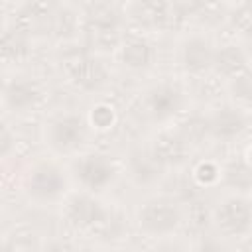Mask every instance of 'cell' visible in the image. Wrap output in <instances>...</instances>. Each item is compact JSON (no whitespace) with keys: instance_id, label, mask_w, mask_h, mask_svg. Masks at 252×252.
Segmentation results:
<instances>
[{"instance_id":"cell-1","label":"cell","mask_w":252,"mask_h":252,"mask_svg":"<svg viewBox=\"0 0 252 252\" xmlns=\"http://www.w3.org/2000/svg\"><path fill=\"white\" fill-rule=\"evenodd\" d=\"M136 222L144 234L152 238H167L181 226L183 215L173 199L152 197L140 205L136 213Z\"/></svg>"},{"instance_id":"cell-2","label":"cell","mask_w":252,"mask_h":252,"mask_svg":"<svg viewBox=\"0 0 252 252\" xmlns=\"http://www.w3.org/2000/svg\"><path fill=\"white\" fill-rule=\"evenodd\" d=\"M65 219L67 222L83 232L104 234L112 226V213L91 193H75L65 203Z\"/></svg>"},{"instance_id":"cell-3","label":"cell","mask_w":252,"mask_h":252,"mask_svg":"<svg viewBox=\"0 0 252 252\" xmlns=\"http://www.w3.org/2000/svg\"><path fill=\"white\" fill-rule=\"evenodd\" d=\"M213 222L219 234L224 238L246 236L252 226V209L248 197L230 195L219 201V205L213 209Z\"/></svg>"},{"instance_id":"cell-4","label":"cell","mask_w":252,"mask_h":252,"mask_svg":"<svg viewBox=\"0 0 252 252\" xmlns=\"http://www.w3.org/2000/svg\"><path fill=\"white\" fill-rule=\"evenodd\" d=\"M89 134L87 120L77 112H61L47 126V142L59 154H71L79 150Z\"/></svg>"},{"instance_id":"cell-5","label":"cell","mask_w":252,"mask_h":252,"mask_svg":"<svg viewBox=\"0 0 252 252\" xmlns=\"http://www.w3.org/2000/svg\"><path fill=\"white\" fill-rule=\"evenodd\" d=\"M73 175L85 193H100L116 177L114 161L104 154H85L75 159Z\"/></svg>"},{"instance_id":"cell-6","label":"cell","mask_w":252,"mask_h":252,"mask_svg":"<svg viewBox=\"0 0 252 252\" xmlns=\"http://www.w3.org/2000/svg\"><path fill=\"white\" fill-rule=\"evenodd\" d=\"M65 183V173L59 165L51 161H39L28 171L24 187L30 199L37 203H51L63 195Z\"/></svg>"},{"instance_id":"cell-7","label":"cell","mask_w":252,"mask_h":252,"mask_svg":"<svg viewBox=\"0 0 252 252\" xmlns=\"http://www.w3.org/2000/svg\"><path fill=\"white\" fill-rule=\"evenodd\" d=\"M183 91L167 81H161L154 87L148 89L146 96H144V108L148 112V116L152 120L163 122L169 120L171 116H175L181 108H183Z\"/></svg>"},{"instance_id":"cell-8","label":"cell","mask_w":252,"mask_h":252,"mask_svg":"<svg viewBox=\"0 0 252 252\" xmlns=\"http://www.w3.org/2000/svg\"><path fill=\"white\" fill-rule=\"evenodd\" d=\"M215 45L209 37L201 33L187 35L179 45V65L187 75L201 77L207 71L213 69V57H215Z\"/></svg>"},{"instance_id":"cell-9","label":"cell","mask_w":252,"mask_h":252,"mask_svg":"<svg viewBox=\"0 0 252 252\" xmlns=\"http://www.w3.org/2000/svg\"><path fill=\"white\" fill-rule=\"evenodd\" d=\"M207 118L209 136L220 142H228L238 138L246 130V114L236 104H222L211 110Z\"/></svg>"},{"instance_id":"cell-10","label":"cell","mask_w":252,"mask_h":252,"mask_svg":"<svg viewBox=\"0 0 252 252\" xmlns=\"http://www.w3.org/2000/svg\"><path fill=\"white\" fill-rule=\"evenodd\" d=\"M2 98L10 110L24 114V112L33 110L41 102L43 91H41V85L33 77L20 75V77H14L6 83Z\"/></svg>"},{"instance_id":"cell-11","label":"cell","mask_w":252,"mask_h":252,"mask_svg":"<svg viewBox=\"0 0 252 252\" xmlns=\"http://www.w3.org/2000/svg\"><path fill=\"white\" fill-rule=\"evenodd\" d=\"M148 152H150L152 159L163 169L169 165L183 163L189 156V144L183 140V136L179 132L167 130V132H161L154 138Z\"/></svg>"},{"instance_id":"cell-12","label":"cell","mask_w":252,"mask_h":252,"mask_svg":"<svg viewBox=\"0 0 252 252\" xmlns=\"http://www.w3.org/2000/svg\"><path fill=\"white\" fill-rule=\"evenodd\" d=\"M130 16L146 26V28H158V30H165L175 22V4L169 2H134L128 6Z\"/></svg>"},{"instance_id":"cell-13","label":"cell","mask_w":252,"mask_h":252,"mask_svg":"<svg viewBox=\"0 0 252 252\" xmlns=\"http://www.w3.org/2000/svg\"><path fill=\"white\" fill-rule=\"evenodd\" d=\"M67 71H69L71 81L79 89H85V91L98 89L106 81V69H104V65L96 57H91V55H81V57L73 59L67 65Z\"/></svg>"},{"instance_id":"cell-14","label":"cell","mask_w":252,"mask_h":252,"mask_svg":"<svg viewBox=\"0 0 252 252\" xmlns=\"http://www.w3.org/2000/svg\"><path fill=\"white\" fill-rule=\"evenodd\" d=\"M118 53H120V61L128 69H134V71L148 69L154 63V57H156V51H154L152 43L144 35H136V33H130V35L122 37Z\"/></svg>"},{"instance_id":"cell-15","label":"cell","mask_w":252,"mask_h":252,"mask_svg":"<svg viewBox=\"0 0 252 252\" xmlns=\"http://www.w3.org/2000/svg\"><path fill=\"white\" fill-rule=\"evenodd\" d=\"M213 69L220 77L232 81L234 77H238L242 73H248V59H246V55L242 53L240 47H236V45H222V47L215 49Z\"/></svg>"},{"instance_id":"cell-16","label":"cell","mask_w":252,"mask_h":252,"mask_svg":"<svg viewBox=\"0 0 252 252\" xmlns=\"http://www.w3.org/2000/svg\"><path fill=\"white\" fill-rule=\"evenodd\" d=\"M91 14H87V28L89 33H93L96 39H108L110 35H116L120 18L114 6L110 4H94L91 6Z\"/></svg>"},{"instance_id":"cell-17","label":"cell","mask_w":252,"mask_h":252,"mask_svg":"<svg viewBox=\"0 0 252 252\" xmlns=\"http://www.w3.org/2000/svg\"><path fill=\"white\" fill-rule=\"evenodd\" d=\"M30 33L22 28H10L0 33V61L16 63L30 55Z\"/></svg>"},{"instance_id":"cell-18","label":"cell","mask_w":252,"mask_h":252,"mask_svg":"<svg viewBox=\"0 0 252 252\" xmlns=\"http://www.w3.org/2000/svg\"><path fill=\"white\" fill-rule=\"evenodd\" d=\"M130 169H132V177L138 179L140 183H142V181L146 183V181L156 179V177L159 175V171H161V167L152 159V156H150L148 150H146V152L138 150V152L132 154Z\"/></svg>"},{"instance_id":"cell-19","label":"cell","mask_w":252,"mask_h":252,"mask_svg":"<svg viewBox=\"0 0 252 252\" xmlns=\"http://www.w3.org/2000/svg\"><path fill=\"white\" fill-rule=\"evenodd\" d=\"M222 177L226 185L238 191H248L250 189V167L246 161H232L224 167Z\"/></svg>"},{"instance_id":"cell-20","label":"cell","mask_w":252,"mask_h":252,"mask_svg":"<svg viewBox=\"0 0 252 252\" xmlns=\"http://www.w3.org/2000/svg\"><path fill=\"white\" fill-rule=\"evenodd\" d=\"M230 93L238 104H248L250 94H252V85H250V73H242L230 81ZM236 104V106H238Z\"/></svg>"},{"instance_id":"cell-21","label":"cell","mask_w":252,"mask_h":252,"mask_svg":"<svg viewBox=\"0 0 252 252\" xmlns=\"http://www.w3.org/2000/svg\"><path fill=\"white\" fill-rule=\"evenodd\" d=\"M91 122L94 128L98 130H106L110 128V124L114 122V110L110 104H96L91 112Z\"/></svg>"},{"instance_id":"cell-22","label":"cell","mask_w":252,"mask_h":252,"mask_svg":"<svg viewBox=\"0 0 252 252\" xmlns=\"http://www.w3.org/2000/svg\"><path fill=\"white\" fill-rule=\"evenodd\" d=\"M16 150V136L10 126L0 118V159H6Z\"/></svg>"},{"instance_id":"cell-23","label":"cell","mask_w":252,"mask_h":252,"mask_svg":"<svg viewBox=\"0 0 252 252\" xmlns=\"http://www.w3.org/2000/svg\"><path fill=\"white\" fill-rule=\"evenodd\" d=\"M193 252H230V248H228L222 240H219V238H215V236H203V238L195 244Z\"/></svg>"},{"instance_id":"cell-24","label":"cell","mask_w":252,"mask_h":252,"mask_svg":"<svg viewBox=\"0 0 252 252\" xmlns=\"http://www.w3.org/2000/svg\"><path fill=\"white\" fill-rule=\"evenodd\" d=\"M195 177H197L201 183L209 185V183H215V181L220 177V171H219L213 163H201V165L197 167V171H195Z\"/></svg>"},{"instance_id":"cell-25","label":"cell","mask_w":252,"mask_h":252,"mask_svg":"<svg viewBox=\"0 0 252 252\" xmlns=\"http://www.w3.org/2000/svg\"><path fill=\"white\" fill-rule=\"evenodd\" d=\"M148 252H187L177 240H171L169 236L167 238H158V242L148 250Z\"/></svg>"},{"instance_id":"cell-26","label":"cell","mask_w":252,"mask_h":252,"mask_svg":"<svg viewBox=\"0 0 252 252\" xmlns=\"http://www.w3.org/2000/svg\"><path fill=\"white\" fill-rule=\"evenodd\" d=\"M45 252H75V250L69 242H53V244H49V248Z\"/></svg>"},{"instance_id":"cell-27","label":"cell","mask_w":252,"mask_h":252,"mask_svg":"<svg viewBox=\"0 0 252 252\" xmlns=\"http://www.w3.org/2000/svg\"><path fill=\"white\" fill-rule=\"evenodd\" d=\"M6 77H4V73L0 71V96H2V93H4V89H6Z\"/></svg>"},{"instance_id":"cell-28","label":"cell","mask_w":252,"mask_h":252,"mask_svg":"<svg viewBox=\"0 0 252 252\" xmlns=\"http://www.w3.org/2000/svg\"><path fill=\"white\" fill-rule=\"evenodd\" d=\"M4 16H6V12H4V6L0 4V26H2V22H4Z\"/></svg>"}]
</instances>
